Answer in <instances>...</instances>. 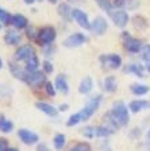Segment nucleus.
Listing matches in <instances>:
<instances>
[{"label": "nucleus", "instance_id": "f257e3e1", "mask_svg": "<svg viewBox=\"0 0 150 151\" xmlns=\"http://www.w3.org/2000/svg\"><path fill=\"white\" fill-rule=\"evenodd\" d=\"M111 115L116 120L119 126H127L130 122V116H128V109L126 107V104L123 101H116L112 105L111 109Z\"/></svg>", "mask_w": 150, "mask_h": 151}, {"label": "nucleus", "instance_id": "cd10ccee", "mask_svg": "<svg viewBox=\"0 0 150 151\" xmlns=\"http://www.w3.org/2000/svg\"><path fill=\"white\" fill-rule=\"evenodd\" d=\"M80 122H83L81 119V115H80V112L75 113V115H72V116L68 119V122H66V126L68 127H72V126H76V124H78Z\"/></svg>", "mask_w": 150, "mask_h": 151}, {"label": "nucleus", "instance_id": "a211bd4d", "mask_svg": "<svg viewBox=\"0 0 150 151\" xmlns=\"http://www.w3.org/2000/svg\"><path fill=\"white\" fill-rule=\"evenodd\" d=\"M56 88L58 89L59 92H62L64 94L68 93L69 92V85H68V81H66V77L65 76H57V78H56Z\"/></svg>", "mask_w": 150, "mask_h": 151}, {"label": "nucleus", "instance_id": "c03bdc74", "mask_svg": "<svg viewBox=\"0 0 150 151\" xmlns=\"http://www.w3.org/2000/svg\"><path fill=\"white\" fill-rule=\"evenodd\" d=\"M0 28H1V23H0Z\"/></svg>", "mask_w": 150, "mask_h": 151}, {"label": "nucleus", "instance_id": "2f4dec72", "mask_svg": "<svg viewBox=\"0 0 150 151\" xmlns=\"http://www.w3.org/2000/svg\"><path fill=\"white\" fill-rule=\"evenodd\" d=\"M46 93L49 96H56V85H53L51 82H46Z\"/></svg>", "mask_w": 150, "mask_h": 151}, {"label": "nucleus", "instance_id": "1a4fd4ad", "mask_svg": "<svg viewBox=\"0 0 150 151\" xmlns=\"http://www.w3.org/2000/svg\"><path fill=\"white\" fill-rule=\"evenodd\" d=\"M18 136L25 145H35V143H38V140H39V138H38V135L35 132L30 131V129H26V128L19 129Z\"/></svg>", "mask_w": 150, "mask_h": 151}, {"label": "nucleus", "instance_id": "4be33fe9", "mask_svg": "<svg viewBox=\"0 0 150 151\" xmlns=\"http://www.w3.org/2000/svg\"><path fill=\"white\" fill-rule=\"evenodd\" d=\"M14 129V123L9 122L8 119L3 116V115H0V131L4 132V134H8Z\"/></svg>", "mask_w": 150, "mask_h": 151}, {"label": "nucleus", "instance_id": "9b49d317", "mask_svg": "<svg viewBox=\"0 0 150 151\" xmlns=\"http://www.w3.org/2000/svg\"><path fill=\"white\" fill-rule=\"evenodd\" d=\"M111 18H112V22L116 26V27H126L128 23V14L126 12V11H123V9H118V11H115V12L111 14Z\"/></svg>", "mask_w": 150, "mask_h": 151}, {"label": "nucleus", "instance_id": "bb28decb", "mask_svg": "<svg viewBox=\"0 0 150 151\" xmlns=\"http://www.w3.org/2000/svg\"><path fill=\"white\" fill-rule=\"evenodd\" d=\"M126 72L127 73H134L137 77H143V72H142V68L138 65H128L127 69H126Z\"/></svg>", "mask_w": 150, "mask_h": 151}, {"label": "nucleus", "instance_id": "c756f323", "mask_svg": "<svg viewBox=\"0 0 150 151\" xmlns=\"http://www.w3.org/2000/svg\"><path fill=\"white\" fill-rule=\"evenodd\" d=\"M11 18H12V16L9 15L6 9L0 8V22L4 23V24H8V23H11Z\"/></svg>", "mask_w": 150, "mask_h": 151}, {"label": "nucleus", "instance_id": "a878e982", "mask_svg": "<svg viewBox=\"0 0 150 151\" xmlns=\"http://www.w3.org/2000/svg\"><path fill=\"white\" fill-rule=\"evenodd\" d=\"M58 9H59V14H61V15H62L65 19H70V18H72L73 8H70L68 4H61Z\"/></svg>", "mask_w": 150, "mask_h": 151}, {"label": "nucleus", "instance_id": "39448f33", "mask_svg": "<svg viewBox=\"0 0 150 151\" xmlns=\"http://www.w3.org/2000/svg\"><path fill=\"white\" fill-rule=\"evenodd\" d=\"M100 62L107 69H119L122 66V58L118 54H104L100 55Z\"/></svg>", "mask_w": 150, "mask_h": 151}, {"label": "nucleus", "instance_id": "0eeeda50", "mask_svg": "<svg viewBox=\"0 0 150 151\" xmlns=\"http://www.w3.org/2000/svg\"><path fill=\"white\" fill-rule=\"evenodd\" d=\"M87 41H88V38L85 37L84 34H81V32H75V34L69 35L65 41H64V46L65 47H78V46H81V45H84Z\"/></svg>", "mask_w": 150, "mask_h": 151}, {"label": "nucleus", "instance_id": "7ed1b4c3", "mask_svg": "<svg viewBox=\"0 0 150 151\" xmlns=\"http://www.w3.org/2000/svg\"><path fill=\"white\" fill-rule=\"evenodd\" d=\"M100 101H101V96H100V94H97L96 97H92L91 100L88 101L87 105L84 107V109L80 111V115H81L83 122L88 120L95 112H96L97 108H99V105H100Z\"/></svg>", "mask_w": 150, "mask_h": 151}, {"label": "nucleus", "instance_id": "423d86ee", "mask_svg": "<svg viewBox=\"0 0 150 151\" xmlns=\"http://www.w3.org/2000/svg\"><path fill=\"white\" fill-rule=\"evenodd\" d=\"M123 45H125L126 50L130 51V53H138V51H141L142 47H143V45H142V42L139 41V39L131 37V35L127 34V32H123Z\"/></svg>", "mask_w": 150, "mask_h": 151}, {"label": "nucleus", "instance_id": "58836bf2", "mask_svg": "<svg viewBox=\"0 0 150 151\" xmlns=\"http://www.w3.org/2000/svg\"><path fill=\"white\" fill-rule=\"evenodd\" d=\"M49 1H50V3H51V4H56L57 1H58V0H49Z\"/></svg>", "mask_w": 150, "mask_h": 151}, {"label": "nucleus", "instance_id": "412c9836", "mask_svg": "<svg viewBox=\"0 0 150 151\" xmlns=\"http://www.w3.org/2000/svg\"><path fill=\"white\" fill-rule=\"evenodd\" d=\"M39 66V61H38V57L35 54H33L27 61H26V72H35Z\"/></svg>", "mask_w": 150, "mask_h": 151}, {"label": "nucleus", "instance_id": "6ab92c4d", "mask_svg": "<svg viewBox=\"0 0 150 151\" xmlns=\"http://www.w3.org/2000/svg\"><path fill=\"white\" fill-rule=\"evenodd\" d=\"M116 86H118V82H116V78L112 76H108L103 81V88L106 92H115Z\"/></svg>", "mask_w": 150, "mask_h": 151}, {"label": "nucleus", "instance_id": "a19ab883", "mask_svg": "<svg viewBox=\"0 0 150 151\" xmlns=\"http://www.w3.org/2000/svg\"><path fill=\"white\" fill-rule=\"evenodd\" d=\"M3 68V62H1V58H0V69Z\"/></svg>", "mask_w": 150, "mask_h": 151}, {"label": "nucleus", "instance_id": "4c0bfd02", "mask_svg": "<svg viewBox=\"0 0 150 151\" xmlns=\"http://www.w3.org/2000/svg\"><path fill=\"white\" fill-rule=\"evenodd\" d=\"M146 69H147V72L150 73V62H147V65H146Z\"/></svg>", "mask_w": 150, "mask_h": 151}, {"label": "nucleus", "instance_id": "c85d7f7f", "mask_svg": "<svg viewBox=\"0 0 150 151\" xmlns=\"http://www.w3.org/2000/svg\"><path fill=\"white\" fill-rule=\"evenodd\" d=\"M69 151H91V146L88 145V143H77V145H75Z\"/></svg>", "mask_w": 150, "mask_h": 151}, {"label": "nucleus", "instance_id": "393cba45", "mask_svg": "<svg viewBox=\"0 0 150 151\" xmlns=\"http://www.w3.org/2000/svg\"><path fill=\"white\" fill-rule=\"evenodd\" d=\"M81 134L88 139L97 138V127H85L81 129Z\"/></svg>", "mask_w": 150, "mask_h": 151}, {"label": "nucleus", "instance_id": "f8f14e48", "mask_svg": "<svg viewBox=\"0 0 150 151\" xmlns=\"http://www.w3.org/2000/svg\"><path fill=\"white\" fill-rule=\"evenodd\" d=\"M107 27H108V23H107V20L104 18H101V16H97L91 26L93 34H96V35H103L104 32H106Z\"/></svg>", "mask_w": 150, "mask_h": 151}, {"label": "nucleus", "instance_id": "79ce46f5", "mask_svg": "<svg viewBox=\"0 0 150 151\" xmlns=\"http://www.w3.org/2000/svg\"><path fill=\"white\" fill-rule=\"evenodd\" d=\"M147 139H150V129H149V132H147Z\"/></svg>", "mask_w": 150, "mask_h": 151}, {"label": "nucleus", "instance_id": "b1692460", "mask_svg": "<svg viewBox=\"0 0 150 151\" xmlns=\"http://www.w3.org/2000/svg\"><path fill=\"white\" fill-rule=\"evenodd\" d=\"M149 91H150V88L146 86V85H143V84L131 85V92L135 94V96H143V94H146Z\"/></svg>", "mask_w": 150, "mask_h": 151}, {"label": "nucleus", "instance_id": "f03ea898", "mask_svg": "<svg viewBox=\"0 0 150 151\" xmlns=\"http://www.w3.org/2000/svg\"><path fill=\"white\" fill-rule=\"evenodd\" d=\"M56 37H57L56 28L51 27V26H45V27H42L41 30L38 31L37 41L41 46H47V45H50L56 39Z\"/></svg>", "mask_w": 150, "mask_h": 151}, {"label": "nucleus", "instance_id": "f3484780", "mask_svg": "<svg viewBox=\"0 0 150 151\" xmlns=\"http://www.w3.org/2000/svg\"><path fill=\"white\" fill-rule=\"evenodd\" d=\"M92 86H93V81H92L91 77H85L84 80H81L80 82V86H78V92L81 94H87L92 91Z\"/></svg>", "mask_w": 150, "mask_h": 151}, {"label": "nucleus", "instance_id": "6e6552de", "mask_svg": "<svg viewBox=\"0 0 150 151\" xmlns=\"http://www.w3.org/2000/svg\"><path fill=\"white\" fill-rule=\"evenodd\" d=\"M72 18L77 22V24L80 26V27L85 28V30H89V28H91L92 24L89 23L88 15L84 12V11H81V9H78V8H75L72 12Z\"/></svg>", "mask_w": 150, "mask_h": 151}, {"label": "nucleus", "instance_id": "7c9ffc66", "mask_svg": "<svg viewBox=\"0 0 150 151\" xmlns=\"http://www.w3.org/2000/svg\"><path fill=\"white\" fill-rule=\"evenodd\" d=\"M141 57L142 60L146 61V62H150V45H145L141 50Z\"/></svg>", "mask_w": 150, "mask_h": 151}, {"label": "nucleus", "instance_id": "20e7f679", "mask_svg": "<svg viewBox=\"0 0 150 151\" xmlns=\"http://www.w3.org/2000/svg\"><path fill=\"white\" fill-rule=\"evenodd\" d=\"M25 82L27 85H30L31 88H39L41 85H43L46 82V76L42 72H27L25 77Z\"/></svg>", "mask_w": 150, "mask_h": 151}, {"label": "nucleus", "instance_id": "4468645a", "mask_svg": "<svg viewBox=\"0 0 150 151\" xmlns=\"http://www.w3.org/2000/svg\"><path fill=\"white\" fill-rule=\"evenodd\" d=\"M11 24L15 28H18V30H22V28L27 27L28 20L26 16L20 15V14H15V15H12V18H11Z\"/></svg>", "mask_w": 150, "mask_h": 151}, {"label": "nucleus", "instance_id": "72a5a7b5", "mask_svg": "<svg viewBox=\"0 0 150 151\" xmlns=\"http://www.w3.org/2000/svg\"><path fill=\"white\" fill-rule=\"evenodd\" d=\"M43 69H45V73H51L54 70L53 65L49 62V61H45L43 62Z\"/></svg>", "mask_w": 150, "mask_h": 151}, {"label": "nucleus", "instance_id": "aec40b11", "mask_svg": "<svg viewBox=\"0 0 150 151\" xmlns=\"http://www.w3.org/2000/svg\"><path fill=\"white\" fill-rule=\"evenodd\" d=\"M9 69H11V73H12L14 77H16V78L19 80H23L25 81V77H26V70L20 69L19 68V65H16L15 62H9Z\"/></svg>", "mask_w": 150, "mask_h": 151}, {"label": "nucleus", "instance_id": "5701e85b", "mask_svg": "<svg viewBox=\"0 0 150 151\" xmlns=\"http://www.w3.org/2000/svg\"><path fill=\"white\" fill-rule=\"evenodd\" d=\"M53 145H54V147H56V150H58V151L64 150V147H65V145H66L65 135H64V134H57V135L54 136Z\"/></svg>", "mask_w": 150, "mask_h": 151}, {"label": "nucleus", "instance_id": "2eb2a0df", "mask_svg": "<svg viewBox=\"0 0 150 151\" xmlns=\"http://www.w3.org/2000/svg\"><path fill=\"white\" fill-rule=\"evenodd\" d=\"M35 107L39 111H42L43 113H46L47 116H56L57 113H58V109H56L53 105H50V104H47V103H43V101H38V103L35 104Z\"/></svg>", "mask_w": 150, "mask_h": 151}, {"label": "nucleus", "instance_id": "37998d69", "mask_svg": "<svg viewBox=\"0 0 150 151\" xmlns=\"http://www.w3.org/2000/svg\"><path fill=\"white\" fill-rule=\"evenodd\" d=\"M118 1H127V0H118Z\"/></svg>", "mask_w": 150, "mask_h": 151}, {"label": "nucleus", "instance_id": "f704fd0d", "mask_svg": "<svg viewBox=\"0 0 150 151\" xmlns=\"http://www.w3.org/2000/svg\"><path fill=\"white\" fill-rule=\"evenodd\" d=\"M37 151H51L49 147H47L45 143H41V145H38V147H37Z\"/></svg>", "mask_w": 150, "mask_h": 151}, {"label": "nucleus", "instance_id": "ea45409f", "mask_svg": "<svg viewBox=\"0 0 150 151\" xmlns=\"http://www.w3.org/2000/svg\"><path fill=\"white\" fill-rule=\"evenodd\" d=\"M8 151H19L18 148H8Z\"/></svg>", "mask_w": 150, "mask_h": 151}, {"label": "nucleus", "instance_id": "9d476101", "mask_svg": "<svg viewBox=\"0 0 150 151\" xmlns=\"http://www.w3.org/2000/svg\"><path fill=\"white\" fill-rule=\"evenodd\" d=\"M35 54L34 47L31 45H23L15 51V61L19 62V61H27L30 57Z\"/></svg>", "mask_w": 150, "mask_h": 151}, {"label": "nucleus", "instance_id": "c9c22d12", "mask_svg": "<svg viewBox=\"0 0 150 151\" xmlns=\"http://www.w3.org/2000/svg\"><path fill=\"white\" fill-rule=\"evenodd\" d=\"M66 109H68V104H61L58 108V111H61V112H64V111H66Z\"/></svg>", "mask_w": 150, "mask_h": 151}, {"label": "nucleus", "instance_id": "473e14b6", "mask_svg": "<svg viewBox=\"0 0 150 151\" xmlns=\"http://www.w3.org/2000/svg\"><path fill=\"white\" fill-rule=\"evenodd\" d=\"M8 140L4 138H0V151H8Z\"/></svg>", "mask_w": 150, "mask_h": 151}, {"label": "nucleus", "instance_id": "dca6fc26", "mask_svg": "<svg viewBox=\"0 0 150 151\" xmlns=\"http://www.w3.org/2000/svg\"><path fill=\"white\" fill-rule=\"evenodd\" d=\"M4 42L7 45H18L20 42V34L16 30H8L4 35Z\"/></svg>", "mask_w": 150, "mask_h": 151}, {"label": "nucleus", "instance_id": "ddd939ff", "mask_svg": "<svg viewBox=\"0 0 150 151\" xmlns=\"http://www.w3.org/2000/svg\"><path fill=\"white\" fill-rule=\"evenodd\" d=\"M128 108H130L134 113H138V112H141V111H143V109H150V101H147V100H134V101L130 103Z\"/></svg>", "mask_w": 150, "mask_h": 151}, {"label": "nucleus", "instance_id": "e433bc0d", "mask_svg": "<svg viewBox=\"0 0 150 151\" xmlns=\"http://www.w3.org/2000/svg\"><path fill=\"white\" fill-rule=\"evenodd\" d=\"M25 1H26L27 4H33L34 1H42V0H25Z\"/></svg>", "mask_w": 150, "mask_h": 151}]
</instances>
